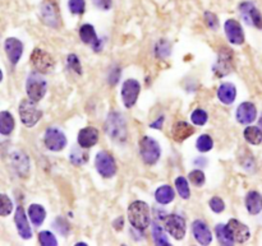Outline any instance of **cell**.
I'll return each instance as SVG.
<instances>
[{
	"label": "cell",
	"mask_w": 262,
	"mask_h": 246,
	"mask_svg": "<svg viewBox=\"0 0 262 246\" xmlns=\"http://www.w3.org/2000/svg\"><path fill=\"white\" fill-rule=\"evenodd\" d=\"M203 17H205V22L208 29L212 30V31H216L219 29V19L215 14L211 13V12H205Z\"/></svg>",
	"instance_id": "cell-41"
},
{
	"label": "cell",
	"mask_w": 262,
	"mask_h": 246,
	"mask_svg": "<svg viewBox=\"0 0 262 246\" xmlns=\"http://www.w3.org/2000/svg\"><path fill=\"white\" fill-rule=\"evenodd\" d=\"M139 91H141V85L138 80L136 79H127L122 86V100H123L124 106L127 108L133 107L134 103L137 102V98L139 96Z\"/></svg>",
	"instance_id": "cell-10"
},
{
	"label": "cell",
	"mask_w": 262,
	"mask_h": 246,
	"mask_svg": "<svg viewBox=\"0 0 262 246\" xmlns=\"http://www.w3.org/2000/svg\"><path fill=\"white\" fill-rule=\"evenodd\" d=\"M105 133L115 143L122 144L127 141V136H128L127 123L121 113L113 111L109 114L105 121Z\"/></svg>",
	"instance_id": "cell-1"
},
{
	"label": "cell",
	"mask_w": 262,
	"mask_h": 246,
	"mask_svg": "<svg viewBox=\"0 0 262 246\" xmlns=\"http://www.w3.org/2000/svg\"><path fill=\"white\" fill-rule=\"evenodd\" d=\"M36 103L37 102H34L30 98L29 100H22L21 103H19V118H21L22 124L27 128H32V126L36 125L42 116L41 110L37 108Z\"/></svg>",
	"instance_id": "cell-4"
},
{
	"label": "cell",
	"mask_w": 262,
	"mask_h": 246,
	"mask_svg": "<svg viewBox=\"0 0 262 246\" xmlns=\"http://www.w3.org/2000/svg\"><path fill=\"white\" fill-rule=\"evenodd\" d=\"M4 50H6V54L8 57L9 62L13 65H16L18 64V62L22 58V54H23V44H22L21 40L16 39V37H8L4 41Z\"/></svg>",
	"instance_id": "cell-14"
},
{
	"label": "cell",
	"mask_w": 262,
	"mask_h": 246,
	"mask_svg": "<svg viewBox=\"0 0 262 246\" xmlns=\"http://www.w3.org/2000/svg\"><path fill=\"white\" fill-rule=\"evenodd\" d=\"M44 143L49 151L60 152L67 146V138L60 129L49 128L45 131Z\"/></svg>",
	"instance_id": "cell-8"
},
{
	"label": "cell",
	"mask_w": 262,
	"mask_h": 246,
	"mask_svg": "<svg viewBox=\"0 0 262 246\" xmlns=\"http://www.w3.org/2000/svg\"><path fill=\"white\" fill-rule=\"evenodd\" d=\"M188 179H189V181L195 186H202L205 184V174L202 171H200V170H193V171H190Z\"/></svg>",
	"instance_id": "cell-39"
},
{
	"label": "cell",
	"mask_w": 262,
	"mask_h": 246,
	"mask_svg": "<svg viewBox=\"0 0 262 246\" xmlns=\"http://www.w3.org/2000/svg\"><path fill=\"white\" fill-rule=\"evenodd\" d=\"M165 228L168 232L175 238V240H182L185 236V221L184 218L178 214H169L164 218Z\"/></svg>",
	"instance_id": "cell-13"
},
{
	"label": "cell",
	"mask_w": 262,
	"mask_h": 246,
	"mask_svg": "<svg viewBox=\"0 0 262 246\" xmlns=\"http://www.w3.org/2000/svg\"><path fill=\"white\" fill-rule=\"evenodd\" d=\"M128 220L132 227H134L136 230H146L151 223L149 204L142 200H136V202L131 203L128 207Z\"/></svg>",
	"instance_id": "cell-2"
},
{
	"label": "cell",
	"mask_w": 262,
	"mask_h": 246,
	"mask_svg": "<svg viewBox=\"0 0 262 246\" xmlns=\"http://www.w3.org/2000/svg\"><path fill=\"white\" fill-rule=\"evenodd\" d=\"M13 202L4 193H0V217H8L13 212Z\"/></svg>",
	"instance_id": "cell-33"
},
{
	"label": "cell",
	"mask_w": 262,
	"mask_h": 246,
	"mask_svg": "<svg viewBox=\"0 0 262 246\" xmlns=\"http://www.w3.org/2000/svg\"><path fill=\"white\" fill-rule=\"evenodd\" d=\"M139 154L146 165H155L161 156L159 143L151 136H144L139 141Z\"/></svg>",
	"instance_id": "cell-5"
},
{
	"label": "cell",
	"mask_w": 262,
	"mask_h": 246,
	"mask_svg": "<svg viewBox=\"0 0 262 246\" xmlns=\"http://www.w3.org/2000/svg\"><path fill=\"white\" fill-rule=\"evenodd\" d=\"M215 233L216 237H218V241L221 243V245H233L234 240L231 237L230 232L228 230V226L223 225V223H219L215 227Z\"/></svg>",
	"instance_id": "cell-30"
},
{
	"label": "cell",
	"mask_w": 262,
	"mask_h": 246,
	"mask_svg": "<svg viewBox=\"0 0 262 246\" xmlns=\"http://www.w3.org/2000/svg\"><path fill=\"white\" fill-rule=\"evenodd\" d=\"M114 227H115L116 230H121V228H123V218L119 217L118 220L114 222Z\"/></svg>",
	"instance_id": "cell-47"
},
{
	"label": "cell",
	"mask_w": 262,
	"mask_h": 246,
	"mask_svg": "<svg viewBox=\"0 0 262 246\" xmlns=\"http://www.w3.org/2000/svg\"><path fill=\"white\" fill-rule=\"evenodd\" d=\"M82 147H73L72 149H70V153H69V159L70 162H72L75 166H82V165H85L86 162L88 161V153L86 151H83V149H81Z\"/></svg>",
	"instance_id": "cell-29"
},
{
	"label": "cell",
	"mask_w": 262,
	"mask_h": 246,
	"mask_svg": "<svg viewBox=\"0 0 262 246\" xmlns=\"http://www.w3.org/2000/svg\"><path fill=\"white\" fill-rule=\"evenodd\" d=\"M256 116V106L252 102H243L238 106V108H236V120H238L239 124L247 125V124L253 123Z\"/></svg>",
	"instance_id": "cell-22"
},
{
	"label": "cell",
	"mask_w": 262,
	"mask_h": 246,
	"mask_svg": "<svg viewBox=\"0 0 262 246\" xmlns=\"http://www.w3.org/2000/svg\"><path fill=\"white\" fill-rule=\"evenodd\" d=\"M195 133V129L187 121H177L172 126V136L177 143H182L183 141Z\"/></svg>",
	"instance_id": "cell-23"
},
{
	"label": "cell",
	"mask_w": 262,
	"mask_h": 246,
	"mask_svg": "<svg viewBox=\"0 0 262 246\" xmlns=\"http://www.w3.org/2000/svg\"><path fill=\"white\" fill-rule=\"evenodd\" d=\"M40 16H41L42 23H45L46 26L53 27V29L59 27V11H58L57 4L53 0H46V2L41 4V7H40Z\"/></svg>",
	"instance_id": "cell-9"
},
{
	"label": "cell",
	"mask_w": 262,
	"mask_h": 246,
	"mask_svg": "<svg viewBox=\"0 0 262 246\" xmlns=\"http://www.w3.org/2000/svg\"><path fill=\"white\" fill-rule=\"evenodd\" d=\"M239 12H241L242 18L246 21L247 24L256 27V29L262 30V16L258 9L251 3V2H244L239 6Z\"/></svg>",
	"instance_id": "cell-12"
},
{
	"label": "cell",
	"mask_w": 262,
	"mask_h": 246,
	"mask_svg": "<svg viewBox=\"0 0 262 246\" xmlns=\"http://www.w3.org/2000/svg\"><path fill=\"white\" fill-rule=\"evenodd\" d=\"M80 37L82 40L83 44L90 45L96 52L101 51V41L99 40L98 35H96L95 29L91 24H83L80 29Z\"/></svg>",
	"instance_id": "cell-19"
},
{
	"label": "cell",
	"mask_w": 262,
	"mask_h": 246,
	"mask_svg": "<svg viewBox=\"0 0 262 246\" xmlns=\"http://www.w3.org/2000/svg\"><path fill=\"white\" fill-rule=\"evenodd\" d=\"M68 8L73 14H83L86 9L85 0H69L68 2Z\"/></svg>",
	"instance_id": "cell-38"
},
{
	"label": "cell",
	"mask_w": 262,
	"mask_h": 246,
	"mask_svg": "<svg viewBox=\"0 0 262 246\" xmlns=\"http://www.w3.org/2000/svg\"><path fill=\"white\" fill-rule=\"evenodd\" d=\"M196 147H197L198 151L202 152V153L211 151V149H212V147H213L212 138H211L210 135H207V134L200 135V136H198L197 142H196Z\"/></svg>",
	"instance_id": "cell-35"
},
{
	"label": "cell",
	"mask_w": 262,
	"mask_h": 246,
	"mask_svg": "<svg viewBox=\"0 0 262 246\" xmlns=\"http://www.w3.org/2000/svg\"><path fill=\"white\" fill-rule=\"evenodd\" d=\"M47 91V83L46 79L42 77L41 73L32 72L31 74L27 77L26 80V92L27 97L34 102H39L44 98Z\"/></svg>",
	"instance_id": "cell-3"
},
{
	"label": "cell",
	"mask_w": 262,
	"mask_h": 246,
	"mask_svg": "<svg viewBox=\"0 0 262 246\" xmlns=\"http://www.w3.org/2000/svg\"><path fill=\"white\" fill-rule=\"evenodd\" d=\"M174 190L169 185H162L155 192V199L159 204H169L170 202L174 200Z\"/></svg>",
	"instance_id": "cell-28"
},
{
	"label": "cell",
	"mask_w": 262,
	"mask_h": 246,
	"mask_svg": "<svg viewBox=\"0 0 262 246\" xmlns=\"http://www.w3.org/2000/svg\"><path fill=\"white\" fill-rule=\"evenodd\" d=\"M207 113L205 110H201V108H197L190 115V121L193 123V125H197V126H202L207 123Z\"/></svg>",
	"instance_id": "cell-36"
},
{
	"label": "cell",
	"mask_w": 262,
	"mask_h": 246,
	"mask_svg": "<svg viewBox=\"0 0 262 246\" xmlns=\"http://www.w3.org/2000/svg\"><path fill=\"white\" fill-rule=\"evenodd\" d=\"M170 54V45L166 41H160L156 45V55L159 58H166Z\"/></svg>",
	"instance_id": "cell-43"
},
{
	"label": "cell",
	"mask_w": 262,
	"mask_h": 246,
	"mask_svg": "<svg viewBox=\"0 0 262 246\" xmlns=\"http://www.w3.org/2000/svg\"><path fill=\"white\" fill-rule=\"evenodd\" d=\"M31 64L34 69L36 72L41 73V74H49L55 68V62L52 55L45 51V50L39 49V47H36L32 51Z\"/></svg>",
	"instance_id": "cell-6"
},
{
	"label": "cell",
	"mask_w": 262,
	"mask_h": 246,
	"mask_svg": "<svg viewBox=\"0 0 262 246\" xmlns=\"http://www.w3.org/2000/svg\"><path fill=\"white\" fill-rule=\"evenodd\" d=\"M26 212H25L23 207L18 205L16 209V213H14V223H16L17 231H18L19 236L23 240H30L32 237V230L30 227V222L27 220Z\"/></svg>",
	"instance_id": "cell-15"
},
{
	"label": "cell",
	"mask_w": 262,
	"mask_h": 246,
	"mask_svg": "<svg viewBox=\"0 0 262 246\" xmlns=\"http://www.w3.org/2000/svg\"><path fill=\"white\" fill-rule=\"evenodd\" d=\"M27 214H29L30 221L32 222V225L35 226H41L44 223L45 218H46V210L42 205L37 204V203H34L29 207V210H27Z\"/></svg>",
	"instance_id": "cell-27"
},
{
	"label": "cell",
	"mask_w": 262,
	"mask_h": 246,
	"mask_svg": "<svg viewBox=\"0 0 262 246\" xmlns=\"http://www.w3.org/2000/svg\"><path fill=\"white\" fill-rule=\"evenodd\" d=\"M175 187L178 190V194L183 198V199H188L190 197V190L188 186L187 179L183 176H179L175 179Z\"/></svg>",
	"instance_id": "cell-34"
},
{
	"label": "cell",
	"mask_w": 262,
	"mask_h": 246,
	"mask_svg": "<svg viewBox=\"0 0 262 246\" xmlns=\"http://www.w3.org/2000/svg\"><path fill=\"white\" fill-rule=\"evenodd\" d=\"M192 232L197 242L201 243V245H210L211 241H212L210 228L207 227V225L203 221L196 220L192 223Z\"/></svg>",
	"instance_id": "cell-20"
},
{
	"label": "cell",
	"mask_w": 262,
	"mask_h": 246,
	"mask_svg": "<svg viewBox=\"0 0 262 246\" xmlns=\"http://www.w3.org/2000/svg\"><path fill=\"white\" fill-rule=\"evenodd\" d=\"M78 146L82 148L88 149L91 147L96 146L99 142V130L93 126H87V128L81 129L78 133Z\"/></svg>",
	"instance_id": "cell-21"
},
{
	"label": "cell",
	"mask_w": 262,
	"mask_h": 246,
	"mask_svg": "<svg viewBox=\"0 0 262 246\" xmlns=\"http://www.w3.org/2000/svg\"><path fill=\"white\" fill-rule=\"evenodd\" d=\"M226 226H228V230L230 232L231 237H233L234 242L243 243L251 237V231H249V228L244 223H242L241 221L230 220L226 223Z\"/></svg>",
	"instance_id": "cell-16"
},
{
	"label": "cell",
	"mask_w": 262,
	"mask_h": 246,
	"mask_svg": "<svg viewBox=\"0 0 262 246\" xmlns=\"http://www.w3.org/2000/svg\"><path fill=\"white\" fill-rule=\"evenodd\" d=\"M210 208L215 213H221L225 209V204H224V202L219 197H213L210 200Z\"/></svg>",
	"instance_id": "cell-44"
},
{
	"label": "cell",
	"mask_w": 262,
	"mask_h": 246,
	"mask_svg": "<svg viewBox=\"0 0 262 246\" xmlns=\"http://www.w3.org/2000/svg\"><path fill=\"white\" fill-rule=\"evenodd\" d=\"M206 162H207V159L202 158V157L195 159V165H197V166H206Z\"/></svg>",
	"instance_id": "cell-48"
},
{
	"label": "cell",
	"mask_w": 262,
	"mask_h": 246,
	"mask_svg": "<svg viewBox=\"0 0 262 246\" xmlns=\"http://www.w3.org/2000/svg\"><path fill=\"white\" fill-rule=\"evenodd\" d=\"M39 241L44 246H57L58 241L55 236L50 231H41L39 233Z\"/></svg>",
	"instance_id": "cell-37"
},
{
	"label": "cell",
	"mask_w": 262,
	"mask_h": 246,
	"mask_svg": "<svg viewBox=\"0 0 262 246\" xmlns=\"http://www.w3.org/2000/svg\"><path fill=\"white\" fill-rule=\"evenodd\" d=\"M246 208L249 214H258L262 210V195L257 192H249L246 197Z\"/></svg>",
	"instance_id": "cell-25"
},
{
	"label": "cell",
	"mask_w": 262,
	"mask_h": 246,
	"mask_svg": "<svg viewBox=\"0 0 262 246\" xmlns=\"http://www.w3.org/2000/svg\"><path fill=\"white\" fill-rule=\"evenodd\" d=\"M96 8L101 11H109L113 7V0H92Z\"/></svg>",
	"instance_id": "cell-45"
},
{
	"label": "cell",
	"mask_w": 262,
	"mask_h": 246,
	"mask_svg": "<svg viewBox=\"0 0 262 246\" xmlns=\"http://www.w3.org/2000/svg\"><path fill=\"white\" fill-rule=\"evenodd\" d=\"M67 64H68V67H69L70 69L75 70V72L77 73V74H81V73H82V68H81L80 59H78V58L76 57L75 54L68 55V58H67Z\"/></svg>",
	"instance_id": "cell-42"
},
{
	"label": "cell",
	"mask_w": 262,
	"mask_h": 246,
	"mask_svg": "<svg viewBox=\"0 0 262 246\" xmlns=\"http://www.w3.org/2000/svg\"><path fill=\"white\" fill-rule=\"evenodd\" d=\"M243 135L248 143L254 144V146H258L262 142V131L257 126H248V128H246L243 131Z\"/></svg>",
	"instance_id": "cell-31"
},
{
	"label": "cell",
	"mask_w": 262,
	"mask_h": 246,
	"mask_svg": "<svg viewBox=\"0 0 262 246\" xmlns=\"http://www.w3.org/2000/svg\"><path fill=\"white\" fill-rule=\"evenodd\" d=\"M16 128V120L9 111H0V135H11Z\"/></svg>",
	"instance_id": "cell-24"
},
{
	"label": "cell",
	"mask_w": 262,
	"mask_h": 246,
	"mask_svg": "<svg viewBox=\"0 0 262 246\" xmlns=\"http://www.w3.org/2000/svg\"><path fill=\"white\" fill-rule=\"evenodd\" d=\"M234 67V55L230 49L228 47H223L219 52L218 62H216L215 67H213V73L218 77H224V75L229 74L233 70Z\"/></svg>",
	"instance_id": "cell-11"
},
{
	"label": "cell",
	"mask_w": 262,
	"mask_h": 246,
	"mask_svg": "<svg viewBox=\"0 0 262 246\" xmlns=\"http://www.w3.org/2000/svg\"><path fill=\"white\" fill-rule=\"evenodd\" d=\"M258 128L261 129V131H262V115H261V118H259V121H258Z\"/></svg>",
	"instance_id": "cell-49"
},
{
	"label": "cell",
	"mask_w": 262,
	"mask_h": 246,
	"mask_svg": "<svg viewBox=\"0 0 262 246\" xmlns=\"http://www.w3.org/2000/svg\"><path fill=\"white\" fill-rule=\"evenodd\" d=\"M162 124H164V116H160L159 119H157L155 123H151L150 124V126H151L152 129H161L162 128Z\"/></svg>",
	"instance_id": "cell-46"
},
{
	"label": "cell",
	"mask_w": 262,
	"mask_h": 246,
	"mask_svg": "<svg viewBox=\"0 0 262 246\" xmlns=\"http://www.w3.org/2000/svg\"><path fill=\"white\" fill-rule=\"evenodd\" d=\"M224 30H225V35L228 37L229 41L234 45H242L244 42V34L243 29L239 24L238 21L235 19H228L225 22V26H224Z\"/></svg>",
	"instance_id": "cell-18"
},
{
	"label": "cell",
	"mask_w": 262,
	"mask_h": 246,
	"mask_svg": "<svg viewBox=\"0 0 262 246\" xmlns=\"http://www.w3.org/2000/svg\"><path fill=\"white\" fill-rule=\"evenodd\" d=\"M152 237H154V241L156 245H160V246H169L170 242L169 240H168L166 235H165L164 230H162V227L160 225H157V223H152Z\"/></svg>",
	"instance_id": "cell-32"
},
{
	"label": "cell",
	"mask_w": 262,
	"mask_h": 246,
	"mask_svg": "<svg viewBox=\"0 0 262 246\" xmlns=\"http://www.w3.org/2000/svg\"><path fill=\"white\" fill-rule=\"evenodd\" d=\"M11 165L17 175L26 177L30 172V159L22 151H14L11 153Z\"/></svg>",
	"instance_id": "cell-17"
},
{
	"label": "cell",
	"mask_w": 262,
	"mask_h": 246,
	"mask_svg": "<svg viewBox=\"0 0 262 246\" xmlns=\"http://www.w3.org/2000/svg\"><path fill=\"white\" fill-rule=\"evenodd\" d=\"M3 78H4V75H3V72H2V69H0V83L3 82Z\"/></svg>",
	"instance_id": "cell-50"
},
{
	"label": "cell",
	"mask_w": 262,
	"mask_h": 246,
	"mask_svg": "<svg viewBox=\"0 0 262 246\" xmlns=\"http://www.w3.org/2000/svg\"><path fill=\"white\" fill-rule=\"evenodd\" d=\"M53 226H54L55 230L59 233H62L63 236H67L68 232H69V225H68L67 221L62 217H58L57 220L54 221V223H53Z\"/></svg>",
	"instance_id": "cell-40"
},
{
	"label": "cell",
	"mask_w": 262,
	"mask_h": 246,
	"mask_svg": "<svg viewBox=\"0 0 262 246\" xmlns=\"http://www.w3.org/2000/svg\"><path fill=\"white\" fill-rule=\"evenodd\" d=\"M218 97L225 105H230L236 97V88L231 83H223L218 90Z\"/></svg>",
	"instance_id": "cell-26"
},
{
	"label": "cell",
	"mask_w": 262,
	"mask_h": 246,
	"mask_svg": "<svg viewBox=\"0 0 262 246\" xmlns=\"http://www.w3.org/2000/svg\"><path fill=\"white\" fill-rule=\"evenodd\" d=\"M95 167L99 174L105 179H110L116 174V163L109 152L101 151L95 157Z\"/></svg>",
	"instance_id": "cell-7"
}]
</instances>
